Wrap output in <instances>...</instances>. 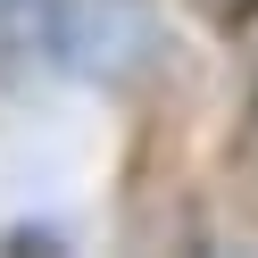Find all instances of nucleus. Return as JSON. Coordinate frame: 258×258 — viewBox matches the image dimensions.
Returning a JSON list of instances; mask_svg holds the SVG:
<instances>
[{
	"mask_svg": "<svg viewBox=\"0 0 258 258\" xmlns=\"http://www.w3.org/2000/svg\"><path fill=\"white\" fill-rule=\"evenodd\" d=\"M200 9H208L217 25H250V17H258V0H200Z\"/></svg>",
	"mask_w": 258,
	"mask_h": 258,
	"instance_id": "f03ea898",
	"label": "nucleus"
},
{
	"mask_svg": "<svg viewBox=\"0 0 258 258\" xmlns=\"http://www.w3.org/2000/svg\"><path fill=\"white\" fill-rule=\"evenodd\" d=\"M241 150H250V158H258V100H250V134H241Z\"/></svg>",
	"mask_w": 258,
	"mask_h": 258,
	"instance_id": "7ed1b4c3",
	"label": "nucleus"
},
{
	"mask_svg": "<svg viewBox=\"0 0 258 258\" xmlns=\"http://www.w3.org/2000/svg\"><path fill=\"white\" fill-rule=\"evenodd\" d=\"M150 42L142 0H0V67L125 75Z\"/></svg>",
	"mask_w": 258,
	"mask_h": 258,
	"instance_id": "f257e3e1",
	"label": "nucleus"
}]
</instances>
